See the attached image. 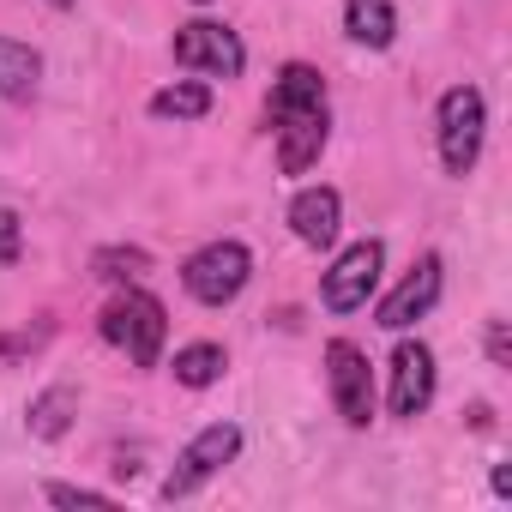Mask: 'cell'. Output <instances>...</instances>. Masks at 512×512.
<instances>
[{"mask_svg": "<svg viewBox=\"0 0 512 512\" xmlns=\"http://www.w3.org/2000/svg\"><path fill=\"white\" fill-rule=\"evenodd\" d=\"M37 85H43V55L31 43L0 37V97H7V103H31Z\"/></svg>", "mask_w": 512, "mask_h": 512, "instance_id": "obj_12", "label": "cell"}, {"mask_svg": "<svg viewBox=\"0 0 512 512\" xmlns=\"http://www.w3.org/2000/svg\"><path fill=\"white\" fill-rule=\"evenodd\" d=\"M290 229H296L302 247H332L338 229H344V199L332 187H302L290 199Z\"/></svg>", "mask_w": 512, "mask_h": 512, "instance_id": "obj_11", "label": "cell"}, {"mask_svg": "<svg viewBox=\"0 0 512 512\" xmlns=\"http://www.w3.org/2000/svg\"><path fill=\"white\" fill-rule=\"evenodd\" d=\"M326 103V79L308 67V61H290L272 85V115H290V109H320Z\"/></svg>", "mask_w": 512, "mask_h": 512, "instance_id": "obj_14", "label": "cell"}, {"mask_svg": "<svg viewBox=\"0 0 512 512\" xmlns=\"http://www.w3.org/2000/svg\"><path fill=\"white\" fill-rule=\"evenodd\" d=\"M151 115H157V121H205V115H211V85H199V79L163 85V91L151 97Z\"/></svg>", "mask_w": 512, "mask_h": 512, "instance_id": "obj_15", "label": "cell"}, {"mask_svg": "<svg viewBox=\"0 0 512 512\" xmlns=\"http://www.w3.org/2000/svg\"><path fill=\"white\" fill-rule=\"evenodd\" d=\"M326 380H332V404L350 428H368L374 422V374H368V356L350 344V338H332L326 344Z\"/></svg>", "mask_w": 512, "mask_h": 512, "instance_id": "obj_7", "label": "cell"}, {"mask_svg": "<svg viewBox=\"0 0 512 512\" xmlns=\"http://www.w3.org/2000/svg\"><path fill=\"white\" fill-rule=\"evenodd\" d=\"M19 253H25L19 211H13V205H0V266H19Z\"/></svg>", "mask_w": 512, "mask_h": 512, "instance_id": "obj_20", "label": "cell"}, {"mask_svg": "<svg viewBox=\"0 0 512 512\" xmlns=\"http://www.w3.org/2000/svg\"><path fill=\"white\" fill-rule=\"evenodd\" d=\"M440 284H446V266H440V253H422V260L410 266V278L380 302V326L386 332H410L416 320H428L434 314V302H440Z\"/></svg>", "mask_w": 512, "mask_h": 512, "instance_id": "obj_8", "label": "cell"}, {"mask_svg": "<svg viewBox=\"0 0 512 512\" xmlns=\"http://www.w3.org/2000/svg\"><path fill=\"white\" fill-rule=\"evenodd\" d=\"M488 362L506 368L512 362V338H506V320H488Z\"/></svg>", "mask_w": 512, "mask_h": 512, "instance_id": "obj_21", "label": "cell"}, {"mask_svg": "<svg viewBox=\"0 0 512 512\" xmlns=\"http://www.w3.org/2000/svg\"><path fill=\"white\" fill-rule=\"evenodd\" d=\"M380 266H386V247H380L374 235L356 241V247H344L338 260H332V272L320 278V302H326L332 314L368 308V296H374V284H380Z\"/></svg>", "mask_w": 512, "mask_h": 512, "instance_id": "obj_5", "label": "cell"}, {"mask_svg": "<svg viewBox=\"0 0 512 512\" xmlns=\"http://www.w3.org/2000/svg\"><path fill=\"white\" fill-rule=\"evenodd\" d=\"M73 410H79V392L73 386H49L43 398H31V416L25 422H31L37 440H61L73 428Z\"/></svg>", "mask_w": 512, "mask_h": 512, "instance_id": "obj_16", "label": "cell"}, {"mask_svg": "<svg viewBox=\"0 0 512 512\" xmlns=\"http://www.w3.org/2000/svg\"><path fill=\"white\" fill-rule=\"evenodd\" d=\"M175 67H187V73H211V79H235V73L247 67V49H241V37H235L229 25H217V19H193V25L175 31Z\"/></svg>", "mask_w": 512, "mask_h": 512, "instance_id": "obj_6", "label": "cell"}, {"mask_svg": "<svg viewBox=\"0 0 512 512\" xmlns=\"http://www.w3.org/2000/svg\"><path fill=\"white\" fill-rule=\"evenodd\" d=\"M91 272L109 278V284H139V278L151 272V253H145V247H97Z\"/></svg>", "mask_w": 512, "mask_h": 512, "instance_id": "obj_18", "label": "cell"}, {"mask_svg": "<svg viewBox=\"0 0 512 512\" xmlns=\"http://www.w3.org/2000/svg\"><path fill=\"white\" fill-rule=\"evenodd\" d=\"M235 452H241V428H235V422H211V428H199V434L181 446L175 470L163 476V500L175 506V500L199 494V488H205L223 464H235Z\"/></svg>", "mask_w": 512, "mask_h": 512, "instance_id": "obj_4", "label": "cell"}, {"mask_svg": "<svg viewBox=\"0 0 512 512\" xmlns=\"http://www.w3.org/2000/svg\"><path fill=\"white\" fill-rule=\"evenodd\" d=\"M272 121H278V169H284V175H308V169L320 163L326 139H332L326 103H320V109H290V115H272Z\"/></svg>", "mask_w": 512, "mask_h": 512, "instance_id": "obj_9", "label": "cell"}, {"mask_svg": "<svg viewBox=\"0 0 512 512\" xmlns=\"http://www.w3.org/2000/svg\"><path fill=\"white\" fill-rule=\"evenodd\" d=\"M97 332H103V344L127 350V362H139V368H157V356H163V338H169V314H163V302H157V296H145V290H127V296H115V302L103 308Z\"/></svg>", "mask_w": 512, "mask_h": 512, "instance_id": "obj_1", "label": "cell"}, {"mask_svg": "<svg viewBox=\"0 0 512 512\" xmlns=\"http://www.w3.org/2000/svg\"><path fill=\"white\" fill-rule=\"evenodd\" d=\"M247 278H253V253H247L241 241H211V247H199L193 260L181 266L187 296L205 302V308H229V302L247 290Z\"/></svg>", "mask_w": 512, "mask_h": 512, "instance_id": "obj_3", "label": "cell"}, {"mask_svg": "<svg viewBox=\"0 0 512 512\" xmlns=\"http://www.w3.org/2000/svg\"><path fill=\"white\" fill-rule=\"evenodd\" d=\"M43 494H49V506H115V494H103V488H79V482H49Z\"/></svg>", "mask_w": 512, "mask_h": 512, "instance_id": "obj_19", "label": "cell"}, {"mask_svg": "<svg viewBox=\"0 0 512 512\" xmlns=\"http://www.w3.org/2000/svg\"><path fill=\"white\" fill-rule=\"evenodd\" d=\"M494 494H500V500L512 494V470H506V464H494Z\"/></svg>", "mask_w": 512, "mask_h": 512, "instance_id": "obj_22", "label": "cell"}, {"mask_svg": "<svg viewBox=\"0 0 512 512\" xmlns=\"http://www.w3.org/2000/svg\"><path fill=\"white\" fill-rule=\"evenodd\" d=\"M434 404V350L428 344H398L392 350V416H422Z\"/></svg>", "mask_w": 512, "mask_h": 512, "instance_id": "obj_10", "label": "cell"}, {"mask_svg": "<svg viewBox=\"0 0 512 512\" xmlns=\"http://www.w3.org/2000/svg\"><path fill=\"white\" fill-rule=\"evenodd\" d=\"M223 368H229V362H223V344H187V350H175V380L193 386V392H199V386H217Z\"/></svg>", "mask_w": 512, "mask_h": 512, "instance_id": "obj_17", "label": "cell"}, {"mask_svg": "<svg viewBox=\"0 0 512 512\" xmlns=\"http://www.w3.org/2000/svg\"><path fill=\"white\" fill-rule=\"evenodd\" d=\"M440 127V163H446V175H470L476 169V157H482V133H488V97L476 91V85H452L446 97H440V115H434Z\"/></svg>", "mask_w": 512, "mask_h": 512, "instance_id": "obj_2", "label": "cell"}, {"mask_svg": "<svg viewBox=\"0 0 512 512\" xmlns=\"http://www.w3.org/2000/svg\"><path fill=\"white\" fill-rule=\"evenodd\" d=\"M49 7H61V13H67V7H73V0H49Z\"/></svg>", "mask_w": 512, "mask_h": 512, "instance_id": "obj_23", "label": "cell"}, {"mask_svg": "<svg viewBox=\"0 0 512 512\" xmlns=\"http://www.w3.org/2000/svg\"><path fill=\"white\" fill-rule=\"evenodd\" d=\"M199 7H211V0H199Z\"/></svg>", "mask_w": 512, "mask_h": 512, "instance_id": "obj_24", "label": "cell"}, {"mask_svg": "<svg viewBox=\"0 0 512 512\" xmlns=\"http://www.w3.org/2000/svg\"><path fill=\"white\" fill-rule=\"evenodd\" d=\"M344 31L362 49H392L398 37V7L392 0H344Z\"/></svg>", "mask_w": 512, "mask_h": 512, "instance_id": "obj_13", "label": "cell"}]
</instances>
